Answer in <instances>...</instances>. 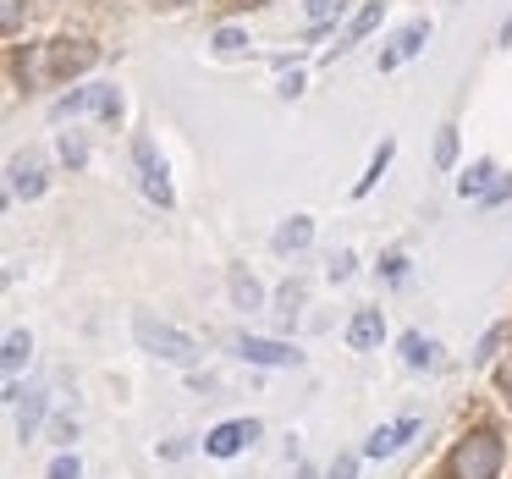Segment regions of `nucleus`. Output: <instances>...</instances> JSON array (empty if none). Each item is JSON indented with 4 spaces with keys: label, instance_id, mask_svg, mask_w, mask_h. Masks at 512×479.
<instances>
[{
    "label": "nucleus",
    "instance_id": "4",
    "mask_svg": "<svg viewBox=\"0 0 512 479\" xmlns=\"http://www.w3.org/2000/svg\"><path fill=\"white\" fill-rule=\"evenodd\" d=\"M254 435H259V424H254V419L215 424L210 441H204V452H210V457H232V452H243V441H254Z\"/></svg>",
    "mask_w": 512,
    "mask_h": 479
},
{
    "label": "nucleus",
    "instance_id": "9",
    "mask_svg": "<svg viewBox=\"0 0 512 479\" xmlns=\"http://www.w3.org/2000/svg\"><path fill=\"white\" fill-rule=\"evenodd\" d=\"M309 237H314V221L309 215H292V221L276 232V248L281 254H287V248H309Z\"/></svg>",
    "mask_w": 512,
    "mask_h": 479
},
{
    "label": "nucleus",
    "instance_id": "5",
    "mask_svg": "<svg viewBox=\"0 0 512 479\" xmlns=\"http://www.w3.org/2000/svg\"><path fill=\"white\" fill-rule=\"evenodd\" d=\"M424 39H430V23H408V28H402V34H397V45H391L386 56H380V72H391V67H397V61L419 56V50H424Z\"/></svg>",
    "mask_w": 512,
    "mask_h": 479
},
{
    "label": "nucleus",
    "instance_id": "7",
    "mask_svg": "<svg viewBox=\"0 0 512 479\" xmlns=\"http://www.w3.org/2000/svg\"><path fill=\"white\" fill-rule=\"evenodd\" d=\"M243 358L248 364H298L287 342H265V336H243Z\"/></svg>",
    "mask_w": 512,
    "mask_h": 479
},
{
    "label": "nucleus",
    "instance_id": "27",
    "mask_svg": "<svg viewBox=\"0 0 512 479\" xmlns=\"http://www.w3.org/2000/svg\"><path fill=\"white\" fill-rule=\"evenodd\" d=\"M292 479H320V474H314V468H298V474H292Z\"/></svg>",
    "mask_w": 512,
    "mask_h": 479
},
{
    "label": "nucleus",
    "instance_id": "20",
    "mask_svg": "<svg viewBox=\"0 0 512 479\" xmlns=\"http://www.w3.org/2000/svg\"><path fill=\"white\" fill-rule=\"evenodd\" d=\"M78 474H83L78 457H56V463H50V479H78Z\"/></svg>",
    "mask_w": 512,
    "mask_h": 479
},
{
    "label": "nucleus",
    "instance_id": "24",
    "mask_svg": "<svg viewBox=\"0 0 512 479\" xmlns=\"http://www.w3.org/2000/svg\"><path fill=\"white\" fill-rule=\"evenodd\" d=\"M353 474H358V457H336L331 479H353Z\"/></svg>",
    "mask_w": 512,
    "mask_h": 479
},
{
    "label": "nucleus",
    "instance_id": "3",
    "mask_svg": "<svg viewBox=\"0 0 512 479\" xmlns=\"http://www.w3.org/2000/svg\"><path fill=\"white\" fill-rule=\"evenodd\" d=\"M133 160H138V177H144V193L155 204H171V182H166V166L155 160V144L149 138H138L133 144Z\"/></svg>",
    "mask_w": 512,
    "mask_h": 479
},
{
    "label": "nucleus",
    "instance_id": "18",
    "mask_svg": "<svg viewBox=\"0 0 512 479\" xmlns=\"http://www.w3.org/2000/svg\"><path fill=\"white\" fill-rule=\"evenodd\" d=\"M232 298L243 303V309H259V287L248 276H232Z\"/></svg>",
    "mask_w": 512,
    "mask_h": 479
},
{
    "label": "nucleus",
    "instance_id": "2",
    "mask_svg": "<svg viewBox=\"0 0 512 479\" xmlns=\"http://www.w3.org/2000/svg\"><path fill=\"white\" fill-rule=\"evenodd\" d=\"M133 331H138V342H144L149 353L171 358V364H193V358H199L193 336H188V331H177V325H166V320H155V314H138Z\"/></svg>",
    "mask_w": 512,
    "mask_h": 479
},
{
    "label": "nucleus",
    "instance_id": "10",
    "mask_svg": "<svg viewBox=\"0 0 512 479\" xmlns=\"http://www.w3.org/2000/svg\"><path fill=\"white\" fill-rule=\"evenodd\" d=\"M347 342H353V347H375V342H380V314H375V309L353 314V325H347Z\"/></svg>",
    "mask_w": 512,
    "mask_h": 479
},
{
    "label": "nucleus",
    "instance_id": "25",
    "mask_svg": "<svg viewBox=\"0 0 512 479\" xmlns=\"http://www.w3.org/2000/svg\"><path fill=\"white\" fill-rule=\"evenodd\" d=\"M501 336H507L501 325H496V331H485V342H479V358H490V353H496V347H501Z\"/></svg>",
    "mask_w": 512,
    "mask_h": 479
},
{
    "label": "nucleus",
    "instance_id": "13",
    "mask_svg": "<svg viewBox=\"0 0 512 479\" xmlns=\"http://www.w3.org/2000/svg\"><path fill=\"white\" fill-rule=\"evenodd\" d=\"M386 166H391V144H380V149H375V160H369V171L358 177V188H353L358 199H364V193L375 188V182H380V171H386Z\"/></svg>",
    "mask_w": 512,
    "mask_h": 479
},
{
    "label": "nucleus",
    "instance_id": "16",
    "mask_svg": "<svg viewBox=\"0 0 512 479\" xmlns=\"http://www.w3.org/2000/svg\"><path fill=\"white\" fill-rule=\"evenodd\" d=\"M375 23H380V0H375V6H364V12L353 17V28H347V45H358V39H364ZM347 45H342V50H347Z\"/></svg>",
    "mask_w": 512,
    "mask_h": 479
},
{
    "label": "nucleus",
    "instance_id": "8",
    "mask_svg": "<svg viewBox=\"0 0 512 479\" xmlns=\"http://www.w3.org/2000/svg\"><path fill=\"white\" fill-rule=\"evenodd\" d=\"M490 177H496V166H490V160H474V166L463 171V182H457V193H463V199H485Z\"/></svg>",
    "mask_w": 512,
    "mask_h": 479
},
{
    "label": "nucleus",
    "instance_id": "19",
    "mask_svg": "<svg viewBox=\"0 0 512 479\" xmlns=\"http://www.w3.org/2000/svg\"><path fill=\"white\" fill-rule=\"evenodd\" d=\"M17 23H23V0H0V28L17 34Z\"/></svg>",
    "mask_w": 512,
    "mask_h": 479
},
{
    "label": "nucleus",
    "instance_id": "21",
    "mask_svg": "<svg viewBox=\"0 0 512 479\" xmlns=\"http://www.w3.org/2000/svg\"><path fill=\"white\" fill-rule=\"evenodd\" d=\"M336 12H342V0H309V17H314V23H331Z\"/></svg>",
    "mask_w": 512,
    "mask_h": 479
},
{
    "label": "nucleus",
    "instance_id": "15",
    "mask_svg": "<svg viewBox=\"0 0 512 479\" xmlns=\"http://www.w3.org/2000/svg\"><path fill=\"white\" fill-rule=\"evenodd\" d=\"M28 353H34V342H28V331H6V353H0V358H6V369H17Z\"/></svg>",
    "mask_w": 512,
    "mask_h": 479
},
{
    "label": "nucleus",
    "instance_id": "1",
    "mask_svg": "<svg viewBox=\"0 0 512 479\" xmlns=\"http://www.w3.org/2000/svg\"><path fill=\"white\" fill-rule=\"evenodd\" d=\"M501 474V441L490 430H474L452 452V479H496Z\"/></svg>",
    "mask_w": 512,
    "mask_h": 479
},
{
    "label": "nucleus",
    "instance_id": "14",
    "mask_svg": "<svg viewBox=\"0 0 512 479\" xmlns=\"http://www.w3.org/2000/svg\"><path fill=\"white\" fill-rule=\"evenodd\" d=\"M12 193L39 199V193H45V177H39V171H28V166H12Z\"/></svg>",
    "mask_w": 512,
    "mask_h": 479
},
{
    "label": "nucleus",
    "instance_id": "6",
    "mask_svg": "<svg viewBox=\"0 0 512 479\" xmlns=\"http://www.w3.org/2000/svg\"><path fill=\"white\" fill-rule=\"evenodd\" d=\"M413 430H419V419H397V424H386V430H375V435H369V441H364V452H369V457H391V452H397V446L408 441Z\"/></svg>",
    "mask_w": 512,
    "mask_h": 479
},
{
    "label": "nucleus",
    "instance_id": "11",
    "mask_svg": "<svg viewBox=\"0 0 512 479\" xmlns=\"http://www.w3.org/2000/svg\"><path fill=\"white\" fill-rule=\"evenodd\" d=\"M39 419H45V397H39V391H28V402H23V413H17V435H23V441H34V430H39Z\"/></svg>",
    "mask_w": 512,
    "mask_h": 479
},
{
    "label": "nucleus",
    "instance_id": "26",
    "mask_svg": "<svg viewBox=\"0 0 512 479\" xmlns=\"http://www.w3.org/2000/svg\"><path fill=\"white\" fill-rule=\"evenodd\" d=\"M501 199H512V182H496V188L485 193V204H501Z\"/></svg>",
    "mask_w": 512,
    "mask_h": 479
},
{
    "label": "nucleus",
    "instance_id": "22",
    "mask_svg": "<svg viewBox=\"0 0 512 479\" xmlns=\"http://www.w3.org/2000/svg\"><path fill=\"white\" fill-rule=\"evenodd\" d=\"M61 160H67V166H83V144H78V138H61Z\"/></svg>",
    "mask_w": 512,
    "mask_h": 479
},
{
    "label": "nucleus",
    "instance_id": "17",
    "mask_svg": "<svg viewBox=\"0 0 512 479\" xmlns=\"http://www.w3.org/2000/svg\"><path fill=\"white\" fill-rule=\"evenodd\" d=\"M452 160H457V133L441 127V138H435V166H452Z\"/></svg>",
    "mask_w": 512,
    "mask_h": 479
},
{
    "label": "nucleus",
    "instance_id": "12",
    "mask_svg": "<svg viewBox=\"0 0 512 479\" xmlns=\"http://www.w3.org/2000/svg\"><path fill=\"white\" fill-rule=\"evenodd\" d=\"M402 358H408L413 369H424V364H435V347L424 342L419 331H408V336H402Z\"/></svg>",
    "mask_w": 512,
    "mask_h": 479
},
{
    "label": "nucleus",
    "instance_id": "23",
    "mask_svg": "<svg viewBox=\"0 0 512 479\" xmlns=\"http://www.w3.org/2000/svg\"><path fill=\"white\" fill-rule=\"evenodd\" d=\"M215 45H221V50H243V34H237V28H221V34H215Z\"/></svg>",
    "mask_w": 512,
    "mask_h": 479
}]
</instances>
